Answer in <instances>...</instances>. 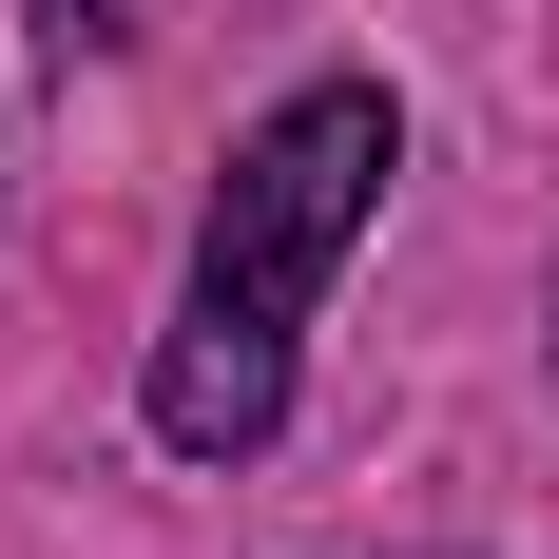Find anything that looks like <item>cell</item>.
<instances>
[{"mask_svg": "<svg viewBox=\"0 0 559 559\" xmlns=\"http://www.w3.org/2000/svg\"><path fill=\"white\" fill-rule=\"evenodd\" d=\"M386 155H405L386 78H309V97H271L251 135H231L213 231H193V309H174V347H155V444L174 463H251L289 425V347H309V309H329Z\"/></svg>", "mask_w": 559, "mask_h": 559, "instance_id": "1", "label": "cell"}]
</instances>
